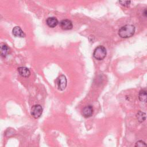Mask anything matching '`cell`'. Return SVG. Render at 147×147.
<instances>
[{
	"label": "cell",
	"instance_id": "cell-3",
	"mask_svg": "<svg viewBox=\"0 0 147 147\" xmlns=\"http://www.w3.org/2000/svg\"><path fill=\"white\" fill-rule=\"evenodd\" d=\"M67 79L63 75L59 76L56 80L57 87L59 90L63 91L65 90L67 86Z\"/></svg>",
	"mask_w": 147,
	"mask_h": 147
},
{
	"label": "cell",
	"instance_id": "cell-15",
	"mask_svg": "<svg viewBox=\"0 0 147 147\" xmlns=\"http://www.w3.org/2000/svg\"><path fill=\"white\" fill-rule=\"evenodd\" d=\"M144 15L146 17H147V9H145V10L144 11Z\"/></svg>",
	"mask_w": 147,
	"mask_h": 147
},
{
	"label": "cell",
	"instance_id": "cell-9",
	"mask_svg": "<svg viewBox=\"0 0 147 147\" xmlns=\"http://www.w3.org/2000/svg\"><path fill=\"white\" fill-rule=\"evenodd\" d=\"M46 22L48 26L50 28H54L58 24V20L54 17L48 18Z\"/></svg>",
	"mask_w": 147,
	"mask_h": 147
},
{
	"label": "cell",
	"instance_id": "cell-11",
	"mask_svg": "<svg viewBox=\"0 0 147 147\" xmlns=\"http://www.w3.org/2000/svg\"><path fill=\"white\" fill-rule=\"evenodd\" d=\"M138 99L142 102H147V90H141L138 93Z\"/></svg>",
	"mask_w": 147,
	"mask_h": 147
},
{
	"label": "cell",
	"instance_id": "cell-2",
	"mask_svg": "<svg viewBox=\"0 0 147 147\" xmlns=\"http://www.w3.org/2000/svg\"><path fill=\"white\" fill-rule=\"evenodd\" d=\"M106 54V48L102 45H99L95 49L93 52V56L98 60H102L105 58Z\"/></svg>",
	"mask_w": 147,
	"mask_h": 147
},
{
	"label": "cell",
	"instance_id": "cell-4",
	"mask_svg": "<svg viewBox=\"0 0 147 147\" xmlns=\"http://www.w3.org/2000/svg\"><path fill=\"white\" fill-rule=\"evenodd\" d=\"M30 113L34 118H38L42 113V107L40 105H35L32 106Z\"/></svg>",
	"mask_w": 147,
	"mask_h": 147
},
{
	"label": "cell",
	"instance_id": "cell-13",
	"mask_svg": "<svg viewBox=\"0 0 147 147\" xmlns=\"http://www.w3.org/2000/svg\"><path fill=\"white\" fill-rule=\"evenodd\" d=\"M135 147H147L146 144L142 140H138L135 144Z\"/></svg>",
	"mask_w": 147,
	"mask_h": 147
},
{
	"label": "cell",
	"instance_id": "cell-5",
	"mask_svg": "<svg viewBox=\"0 0 147 147\" xmlns=\"http://www.w3.org/2000/svg\"><path fill=\"white\" fill-rule=\"evenodd\" d=\"M60 26L64 30H70L72 28V23L69 20H63L60 22Z\"/></svg>",
	"mask_w": 147,
	"mask_h": 147
},
{
	"label": "cell",
	"instance_id": "cell-6",
	"mask_svg": "<svg viewBox=\"0 0 147 147\" xmlns=\"http://www.w3.org/2000/svg\"><path fill=\"white\" fill-rule=\"evenodd\" d=\"M93 114V107L91 105H88L84 107L83 109V115L85 118H88L92 116Z\"/></svg>",
	"mask_w": 147,
	"mask_h": 147
},
{
	"label": "cell",
	"instance_id": "cell-8",
	"mask_svg": "<svg viewBox=\"0 0 147 147\" xmlns=\"http://www.w3.org/2000/svg\"><path fill=\"white\" fill-rule=\"evenodd\" d=\"M12 32L14 36L16 37H24L25 36V33L22 30L20 26H15Z\"/></svg>",
	"mask_w": 147,
	"mask_h": 147
},
{
	"label": "cell",
	"instance_id": "cell-10",
	"mask_svg": "<svg viewBox=\"0 0 147 147\" xmlns=\"http://www.w3.org/2000/svg\"><path fill=\"white\" fill-rule=\"evenodd\" d=\"M136 118L139 122L142 123L144 122L146 119L147 115L145 113L141 111H139L137 112L136 114Z\"/></svg>",
	"mask_w": 147,
	"mask_h": 147
},
{
	"label": "cell",
	"instance_id": "cell-7",
	"mask_svg": "<svg viewBox=\"0 0 147 147\" xmlns=\"http://www.w3.org/2000/svg\"><path fill=\"white\" fill-rule=\"evenodd\" d=\"M18 72L19 74L24 78H28L30 75V72L29 69L25 67H20L18 68Z\"/></svg>",
	"mask_w": 147,
	"mask_h": 147
},
{
	"label": "cell",
	"instance_id": "cell-12",
	"mask_svg": "<svg viewBox=\"0 0 147 147\" xmlns=\"http://www.w3.org/2000/svg\"><path fill=\"white\" fill-rule=\"evenodd\" d=\"M10 49L6 44H1V54L3 57H6L9 53Z\"/></svg>",
	"mask_w": 147,
	"mask_h": 147
},
{
	"label": "cell",
	"instance_id": "cell-1",
	"mask_svg": "<svg viewBox=\"0 0 147 147\" xmlns=\"http://www.w3.org/2000/svg\"><path fill=\"white\" fill-rule=\"evenodd\" d=\"M136 32V28L133 25L127 24L122 26L118 31V35L121 38H126L133 36Z\"/></svg>",
	"mask_w": 147,
	"mask_h": 147
},
{
	"label": "cell",
	"instance_id": "cell-14",
	"mask_svg": "<svg viewBox=\"0 0 147 147\" xmlns=\"http://www.w3.org/2000/svg\"><path fill=\"white\" fill-rule=\"evenodd\" d=\"M119 3H121V5L124 6H126V7L129 6V5L131 3V2L130 1H119Z\"/></svg>",
	"mask_w": 147,
	"mask_h": 147
}]
</instances>
